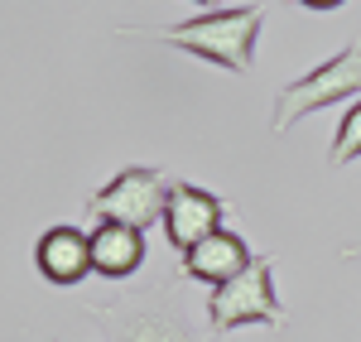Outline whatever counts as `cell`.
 I'll return each instance as SVG.
<instances>
[{
    "mask_svg": "<svg viewBox=\"0 0 361 342\" xmlns=\"http://www.w3.org/2000/svg\"><path fill=\"white\" fill-rule=\"evenodd\" d=\"M260 25H265L260 5H236V10H207V15H193V20H178V25L159 29L154 39L169 44V49H178V54H193L202 63L241 78L255 63Z\"/></svg>",
    "mask_w": 361,
    "mask_h": 342,
    "instance_id": "6da1fadb",
    "label": "cell"
},
{
    "mask_svg": "<svg viewBox=\"0 0 361 342\" xmlns=\"http://www.w3.org/2000/svg\"><path fill=\"white\" fill-rule=\"evenodd\" d=\"M361 97V44H347L342 54H333L328 63H318L313 73L294 78L275 97V116H270V130L284 135L294 130L304 116L323 111V106H337V102H357Z\"/></svg>",
    "mask_w": 361,
    "mask_h": 342,
    "instance_id": "7a4b0ae2",
    "label": "cell"
},
{
    "mask_svg": "<svg viewBox=\"0 0 361 342\" xmlns=\"http://www.w3.org/2000/svg\"><path fill=\"white\" fill-rule=\"evenodd\" d=\"M207 318L217 333L231 328H250V323H284V304L275 294V260L270 256H250V265L212 289L207 299Z\"/></svg>",
    "mask_w": 361,
    "mask_h": 342,
    "instance_id": "3957f363",
    "label": "cell"
},
{
    "mask_svg": "<svg viewBox=\"0 0 361 342\" xmlns=\"http://www.w3.org/2000/svg\"><path fill=\"white\" fill-rule=\"evenodd\" d=\"M164 202H169V183L159 169H121L92 198V217L145 231V227H164Z\"/></svg>",
    "mask_w": 361,
    "mask_h": 342,
    "instance_id": "277c9868",
    "label": "cell"
},
{
    "mask_svg": "<svg viewBox=\"0 0 361 342\" xmlns=\"http://www.w3.org/2000/svg\"><path fill=\"white\" fill-rule=\"evenodd\" d=\"M92 318L102 323L106 342H197L183 314H173L154 299H140L126 309H92Z\"/></svg>",
    "mask_w": 361,
    "mask_h": 342,
    "instance_id": "5b68a950",
    "label": "cell"
},
{
    "mask_svg": "<svg viewBox=\"0 0 361 342\" xmlns=\"http://www.w3.org/2000/svg\"><path fill=\"white\" fill-rule=\"evenodd\" d=\"M226 202L212 188H197V183H169V202H164V236L178 251H193L202 236L222 227Z\"/></svg>",
    "mask_w": 361,
    "mask_h": 342,
    "instance_id": "8992f818",
    "label": "cell"
},
{
    "mask_svg": "<svg viewBox=\"0 0 361 342\" xmlns=\"http://www.w3.org/2000/svg\"><path fill=\"white\" fill-rule=\"evenodd\" d=\"M34 270L49 280V285H78L92 275V231L82 227H49L34 246Z\"/></svg>",
    "mask_w": 361,
    "mask_h": 342,
    "instance_id": "52a82bcc",
    "label": "cell"
},
{
    "mask_svg": "<svg viewBox=\"0 0 361 342\" xmlns=\"http://www.w3.org/2000/svg\"><path fill=\"white\" fill-rule=\"evenodd\" d=\"M250 265V246L241 241V231L231 227H217L212 236H202L193 251H183V280H197V285H226V280H236L241 270Z\"/></svg>",
    "mask_w": 361,
    "mask_h": 342,
    "instance_id": "ba28073f",
    "label": "cell"
},
{
    "mask_svg": "<svg viewBox=\"0 0 361 342\" xmlns=\"http://www.w3.org/2000/svg\"><path fill=\"white\" fill-rule=\"evenodd\" d=\"M145 260V231L121 227V222H97L92 227V270L106 280H130Z\"/></svg>",
    "mask_w": 361,
    "mask_h": 342,
    "instance_id": "9c48e42d",
    "label": "cell"
},
{
    "mask_svg": "<svg viewBox=\"0 0 361 342\" xmlns=\"http://www.w3.org/2000/svg\"><path fill=\"white\" fill-rule=\"evenodd\" d=\"M333 159L337 169L342 164H352V159H361V97L352 102V111L342 116V126H337V135H333Z\"/></svg>",
    "mask_w": 361,
    "mask_h": 342,
    "instance_id": "30bf717a",
    "label": "cell"
},
{
    "mask_svg": "<svg viewBox=\"0 0 361 342\" xmlns=\"http://www.w3.org/2000/svg\"><path fill=\"white\" fill-rule=\"evenodd\" d=\"M294 5H304V10H337V5H347V0H294Z\"/></svg>",
    "mask_w": 361,
    "mask_h": 342,
    "instance_id": "8fae6325",
    "label": "cell"
},
{
    "mask_svg": "<svg viewBox=\"0 0 361 342\" xmlns=\"http://www.w3.org/2000/svg\"><path fill=\"white\" fill-rule=\"evenodd\" d=\"M193 5H202V10H217V5H222V0H193Z\"/></svg>",
    "mask_w": 361,
    "mask_h": 342,
    "instance_id": "7c38bea8",
    "label": "cell"
},
{
    "mask_svg": "<svg viewBox=\"0 0 361 342\" xmlns=\"http://www.w3.org/2000/svg\"><path fill=\"white\" fill-rule=\"evenodd\" d=\"M347 256H361V241H357V246H347Z\"/></svg>",
    "mask_w": 361,
    "mask_h": 342,
    "instance_id": "4fadbf2b",
    "label": "cell"
}]
</instances>
